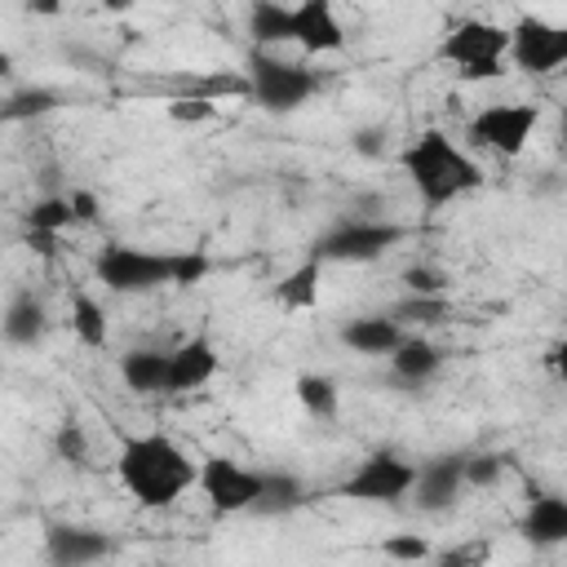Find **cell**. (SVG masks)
Listing matches in <instances>:
<instances>
[{"label": "cell", "instance_id": "7c38bea8", "mask_svg": "<svg viewBox=\"0 0 567 567\" xmlns=\"http://www.w3.org/2000/svg\"><path fill=\"white\" fill-rule=\"evenodd\" d=\"M221 372V354L213 346L208 332H195L186 341H177L168 350V377H164V394H190L204 390L213 377Z\"/></svg>", "mask_w": 567, "mask_h": 567}, {"label": "cell", "instance_id": "4316f807", "mask_svg": "<svg viewBox=\"0 0 567 567\" xmlns=\"http://www.w3.org/2000/svg\"><path fill=\"white\" fill-rule=\"evenodd\" d=\"M62 97L53 93V89H18V93H9V97H0V124H9V120H31V115H44V111H53Z\"/></svg>", "mask_w": 567, "mask_h": 567}, {"label": "cell", "instance_id": "484cf974", "mask_svg": "<svg viewBox=\"0 0 567 567\" xmlns=\"http://www.w3.org/2000/svg\"><path fill=\"white\" fill-rule=\"evenodd\" d=\"M22 226H27V230H40V235H62L66 226H75L71 199H66V195H44V199H35V204L22 213Z\"/></svg>", "mask_w": 567, "mask_h": 567}, {"label": "cell", "instance_id": "cb8c5ba5", "mask_svg": "<svg viewBox=\"0 0 567 567\" xmlns=\"http://www.w3.org/2000/svg\"><path fill=\"white\" fill-rule=\"evenodd\" d=\"M292 390H297V403H301L315 421H337V412H341V390H337L332 377H323V372H301Z\"/></svg>", "mask_w": 567, "mask_h": 567}, {"label": "cell", "instance_id": "ba28073f", "mask_svg": "<svg viewBox=\"0 0 567 567\" xmlns=\"http://www.w3.org/2000/svg\"><path fill=\"white\" fill-rule=\"evenodd\" d=\"M505 62H514L527 75H558L567 66V27L563 22H549L540 13L514 18Z\"/></svg>", "mask_w": 567, "mask_h": 567}, {"label": "cell", "instance_id": "74e56055", "mask_svg": "<svg viewBox=\"0 0 567 567\" xmlns=\"http://www.w3.org/2000/svg\"><path fill=\"white\" fill-rule=\"evenodd\" d=\"M13 75V58L9 53H0V80H9Z\"/></svg>", "mask_w": 567, "mask_h": 567}, {"label": "cell", "instance_id": "44dd1931", "mask_svg": "<svg viewBox=\"0 0 567 567\" xmlns=\"http://www.w3.org/2000/svg\"><path fill=\"white\" fill-rule=\"evenodd\" d=\"M164 377H168V350H128L120 354V381L133 394H164Z\"/></svg>", "mask_w": 567, "mask_h": 567}, {"label": "cell", "instance_id": "7a4b0ae2", "mask_svg": "<svg viewBox=\"0 0 567 567\" xmlns=\"http://www.w3.org/2000/svg\"><path fill=\"white\" fill-rule=\"evenodd\" d=\"M208 270L213 261L199 248L159 252V248H137V244H106L93 257V279L120 297L155 292V288H195L208 279Z\"/></svg>", "mask_w": 567, "mask_h": 567}, {"label": "cell", "instance_id": "1f68e13d", "mask_svg": "<svg viewBox=\"0 0 567 567\" xmlns=\"http://www.w3.org/2000/svg\"><path fill=\"white\" fill-rule=\"evenodd\" d=\"M213 115H217V102H208V97L177 93V97L168 102V120H182V124H204V120H213Z\"/></svg>", "mask_w": 567, "mask_h": 567}, {"label": "cell", "instance_id": "8992f818", "mask_svg": "<svg viewBox=\"0 0 567 567\" xmlns=\"http://www.w3.org/2000/svg\"><path fill=\"white\" fill-rule=\"evenodd\" d=\"M408 239V226L399 221H377V217H346L332 230H323L310 248V257L328 261H377L381 252H390L394 244Z\"/></svg>", "mask_w": 567, "mask_h": 567}, {"label": "cell", "instance_id": "6da1fadb", "mask_svg": "<svg viewBox=\"0 0 567 567\" xmlns=\"http://www.w3.org/2000/svg\"><path fill=\"white\" fill-rule=\"evenodd\" d=\"M115 474L142 509H168L195 487L199 461H190V452L168 434H128L120 443Z\"/></svg>", "mask_w": 567, "mask_h": 567}, {"label": "cell", "instance_id": "f1b7e54d", "mask_svg": "<svg viewBox=\"0 0 567 567\" xmlns=\"http://www.w3.org/2000/svg\"><path fill=\"white\" fill-rule=\"evenodd\" d=\"M505 478L501 452H465V487H496Z\"/></svg>", "mask_w": 567, "mask_h": 567}, {"label": "cell", "instance_id": "8d00e7d4", "mask_svg": "<svg viewBox=\"0 0 567 567\" xmlns=\"http://www.w3.org/2000/svg\"><path fill=\"white\" fill-rule=\"evenodd\" d=\"M133 4H137V0H102V9H106V13H128Z\"/></svg>", "mask_w": 567, "mask_h": 567}, {"label": "cell", "instance_id": "3957f363", "mask_svg": "<svg viewBox=\"0 0 567 567\" xmlns=\"http://www.w3.org/2000/svg\"><path fill=\"white\" fill-rule=\"evenodd\" d=\"M399 168L412 182L416 199L425 208H447L452 199L470 195L483 186V168L470 151H461L443 128H425L416 133L403 151H399Z\"/></svg>", "mask_w": 567, "mask_h": 567}, {"label": "cell", "instance_id": "2e32d148", "mask_svg": "<svg viewBox=\"0 0 567 567\" xmlns=\"http://www.w3.org/2000/svg\"><path fill=\"white\" fill-rule=\"evenodd\" d=\"M337 337H341V346H350L354 354L381 359V354H390L408 332H403V323H399L394 315H359V319H346V323L337 328Z\"/></svg>", "mask_w": 567, "mask_h": 567}, {"label": "cell", "instance_id": "277c9868", "mask_svg": "<svg viewBox=\"0 0 567 567\" xmlns=\"http://www.w3.org/2000/svg\"><path fill=\"white\" fill-rule=\"evenodd\" d=\"M244 80H248V97L270 115H292L319 93V75L310 66L275 58L270 49H252L248 53Z\"/></svg>", "mask_w": 567, "mask_h": 567}, {"label": "cell", "instance_id": "30bf717a", "mask_svg": "<svg viewBox=\"0 0 567 567\" xmlns=\"http://www.w3.org/2000/svg\"><path fill=\"white\" fill-rule=\"evenodd\" d=\"M195 487L208 496V505L217 514H248L257 492H261V470H248L230 456H204Z\"/></svg>", "mask_w": 567, "mask_h": 567}, {"label": "cell", "instance_id": "d6986e66", "mask_svg": "<svg viewBox=\"0 0 567 567\" xmlns=\"http://www.w3.org/2000/svg\"><path fill=\"white\" fill-rule=\"evenodd\" d=\"M306 501H310V492H306V483L297 474H288V470H261V492H257V501H252L248 514L279 518V514L301 509Z\"/></svg>", "mask_w": 567, "mask_h": 567}, {"label": "cell", "instance_id": "7402d4cb", "mask_svg": "<svg viewBox=\"0 0 567 567\" xmlns=\"http://www.w3.org/2000/svg\"><path fill=\"white\" fill-rule=\"evenodd\" d=\"M319 279H323V261L319 257H306L301 266H292L279 288H275V301L284 310H315L319 306Z\"/></svg>", "mask_w": 567, "mask_h": 567}, {"label": "cell", "instance_id": "f546056e", "mask_svg": "<svg viewBox=\"0 0 567 567\" xmlns=\"http://www.w3.org/2000/svg\"><path fill=\"white\" fill-rule=\"evenodd\" d=\"M381 549H385V558H394V563H425V558H434L430 540H425V536H412V532L390 536Z\"/></svg>", "mask_w": 567, "mask_h": 567}, {"label": "cell", "instance_id": "8fae6325", "mask_svg": "<svg viewBox=\"0 0 567 567\" xmlns=\"http://www.w3.org/2000/svg\"><path fill=\"white\" fill-rule=\"evenodd\" d=\"M465 492V452H443V456H430L425 465H416V478H412V492L416 505L425 514H447Z\"/></svg>", "mask_w": 567, "mask_h": 567}, {"label": "cell", "instance_id": "e0dca14e", "mask_svg": "<svg viewBox=\"0 0 567 567\" xmlns=\"http://www.w3.org/2000/svg\"><path fill=\"white\" fill-rule=\"evenodd\" d=\"M385 359H390V372H394L399 385H425V381L439 377L447 354H443V346H434L425 337H403Z\"/></svg>", "mask_w": 567, "mask_h": 567}, {"label": "cell", "instance_id": "4fadbf2b", "mask_svg": "<svg viewBox=\"0 0 567 567\" xmlns=\"http://www.w3.org/2000/svg\"><path fill=\"white\" fill-rule=\"evenodd\" d=\"M120 545L97 532V527H80V523H53L44 532V558L53 567H89V563H102L111 558Z\"/></svg>", "mask_w": 567, "mask_h": 567}, {"label": "cell", "instance_id": "52a82bcc", "mask_svg": "<svg viewBox=\"0 0 567 567\" xmlns=\"http://www.w3.org/2000/svg\"><path fill=\"white\" fill-rule=\"evenodd\" d=\"M536 124H540V111L532 102H492V106L470 115L465 133L478 151H492L501 159H518L527 151Z\"/></svg>", "mask_w": 567, "mask_h": 567}, {"label": "cell", "instance_id": "836d02e7", "mask_svg": "<svg viewBox=\"0 0 567 567\" xmlns=\"http://www.w3.org/2000/svg\"><path fill=\"white\" fill-rule=\"evenodd\" d=\"M385 137H390L385 128H354V151L359 155H381V142Z\"/></svg>", "mask_w": 567, "mask_h": 567}, {"label": "cell", "instance_id": "603a6c76", "mask_svg": "<svg viewBox=\"0 0 567 567\" xmlns=\"http://www.w3.org/2000/svg\"><path fill=\"white\" fill-rule=\"evenodd\" d=\"M71 332L80 346L89 350H106L111 341V323H106V310L93 292H71Z\"/></svg>", "mask_w": 567, "mask_h": 567}, {"label": "cell", "instance_id": "ac0fdd59", "mask_svg": "<svg viewBox=\"0 0 567 567\" xmlns=\"http://www.w3.org/2000/svg\"><path fill=\"white\" fill-rule=\"evenodd\" d=\"M44 332H49L44 301H40L35 292H18V297L4 306V315H0V337H4L9 346L31 350V346H40V341H44Z\"/></svg>", "mask_w": 567, "mask_h": 567}, {"label": "cell", "instance_id": "d6a6232c", "mask_svg": "<svg viewBox=\"0 0 567 567\" xmlns=\"http://www.w3.org/2000/svg\"><path fill=\"white\" fill-rule=\"evenodd\" d=\"M66 199H71V217H75V226H93V221H97V213H102V199H97L89 186H75Z\"/></svg>", "mask_w": 567, "mask_h": 567}, {"label": "cell", "instance_id": "9a60e30c", "mask_svg": "<svg viewBox=\"0 0 567 567\" xmlns=\"http://www.w3.org/2000/svg\"><path fill=\"white\" fill-rule=\"evenodd\" d=\"M523 540H532L536 549H554L567 540V501L558 492H532L527 509L518 518Z\"/></svg>", "mask_w": 567, "mask_h": 567}, {"label": "cell", "instance_id": "ffe728a7", "mask_svg": "<svg viewBox=\"0 0 567 567\" xmlns=\"http://www.w3.org/2000/svg\"><path fill=\"white\" fill-rule=\"evenodd\" d=\"M248 40H252V49L292 44V4H284V0H248Z\"/></svg>", "mask_w": 567, "mask_h": 567}, {"label": "cell", "instance_id": "4dcf8cb0", "mask_svg": "<svg viewBox=\"0 0 567 567\" xmlns=\"http://www.w3.org/2000/svg\"><path fill=\"white\" fill-rule=\"evenodd\" d=\"M399 279H403V288H408V292H447V284H452V279H447L439 266H430V261L408 266Z\"/></svg>", "mask_w": 567, "mask_h": 567}, {"label": "cell", "instance_id": "5b68a950", "mask_svg": "<svg viewBox=\"0 0 567 567\" xmlns=\"http://www.w3.org/2000/svg\"><path fill=\"white\" fill-rule=\"evenodd\" d=\"M505 53H509V27L487 18H461L439 40V58L456 66L461 80H496L505 71Z\"/></svg>", "mask_w": 567, "mask_h": 567}, {"label": "cell", "instance_id": "83f0119b", "mask_svg": "<svg viewBox=\"0 0 567 567\" xmlns=\"http://www.w3.org/2000/svg\"><path fill=\"white\" fill-rule=\"evenodd\" d=\"M53 452H58V461H66V465L84 470V465H89V456H93L84 425H80V421H62V425H58V434H53Z\"/></svg>", "mask_w": 567, "mask_h": 567}, {"label": "cell", "instance_id": "d4e9b609", "mask_svg": "<svg viewBox=\"0 0 567 567\" xmlns=\"http://www.w3.org/2000/svg\"><path fill=\"white\" fill-rule=\"evenodd\" d=\"M399 323H421V328H439L452 319V301L447 292H408L394 310H390Z\"/></svg>", "mask_w": 567, "mask_h": 567}, {"label": "cell", "instance_id": "5bb4252c", "mask_svg": "<svg viewBox=\"0 0 567 567\" xmlns=\"http://www.w3.org/2000/svg\"><path fill=\"white\" fill-rule=\"evenodd\" d=\"M292 44L306 49L310 58L341 53L346 49V27L337 18L332 0H297L292 4Z\"/></svg>", "mask_w": 567, "mask_h": 567}, {"label": "cell", "instance_id": "e575fe53", "mask_svg": "<svg viewBox=\"0 0 567 567\" xmlns=\"http://www.w3.org/2000/svg\"><path fill=\"white\" fill-rule=\"evenodd\" d=\"M470 558H487V549H483V545H470V549H447V554H439V563H447V567L470 563Z\"/></svg>", "mask_w": 567, "mask_h": 567}, {"label": "cell", "instance_id": "9c48e42d", "mask_svg": "<svg viewBox=\"0 0 567 567\" xmlns=\"http://www.w3.org/2000/svg\"><path fill=\"white\" fill-rule=\"evenodd\" d=\"M412 478H416V465L390 447L372 452L368 461H359V470L337 487L346 501H363V505H394L412 492Z\"/></svg>", "mask_w": 567, "mask_h": 567}, {"label": "cell", "instance_id": "d590c367", "mask_svg": "<svg viewBox=\"0 0 567 567\" xmlns=\"http://www.w3.org/2000/svg\"><path fill=\"white\" fill-rule=\"evenodd\" d=\"M27 9H31V13H44V18H53V13L62 9V0H27Z\"/></svg>", "mask_w": 567, "mask_h": 567}]
</instances>
